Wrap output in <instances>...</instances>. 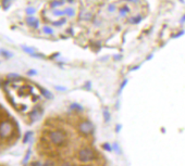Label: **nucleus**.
Returning <instances> with one entry per match:
<instances>
[{
  "label": "nucleus",
  "instance_id": "obj_1",
  "mask_svg": "<svg viewBox=\"0 0 185 166\" xmlns=\"http://www.w3.org/2000/svg\"><path fill=\"white\" fill-rule=\"evenodd\" d=\"M49 138H50V140H51L52 143H55V144H62L63 142H64V140H65V135L62 133V131L56 130V131H52V133H50Z\"/></svg>",
  "mask_w": 185,
  "mask_h": 166
},
{
  "label": "nucleus",
  "instance_id": "obj_2",
  "mask_svg": "<svg viewBox=\"0 0 185 166\" xmlns=\"http://www.w3.org/2000/svg\"><path fill=\"white\" fill-rule=\"evenodd\" d=\"M12 131H13V126L10 123L3 122L0 125V136L3 138H7L9 136H11Z\"/></svg>",
  "mask_w": 185,
  "mask_h": 166
},
{
  "label": "nucleus",
  "instance_id": "obj_3",
  "mask_svg": "<svg viewBox=\"0 0 185 166\" xmlns=\"http://www.w3.org/2000/svg\"><path fill=\"white\" fill-rule=\"evenodd\" d=\"M78 157H80V160L83 162L90 161V160L94 159V152H93L90 149H83V150H81L80 153H78Z\"/></svg>",
  "mask_w": 185,
  "mask_h": 166
},
{
  "label": "nucleus",
  "instance_id": "obj_4",
  "mask_svg": "<svg viewBox=\"0 0 185 166\" xmlns=\"http://www.w3.org/2000/svg\"><path fill=\"white\" fill-rule=\"evenodd\" d=\"M78 129H80L81 133L85 134V135H88V134L93 133V130H94V126H93V124H91L90 122L85 121V122L81 123L80 126H78Z\"/></svg>",
  "mask_w": 185,
  "mask_h": 166
},
{
  "label": "nucleus",
  "instance_id": "obj_5",
  "mask_svg": "<svg viewBox=\"0 0 185 166\" xmlns=\"http://www.w3.org/2000/svg\"><path fill=\"white\" fill-rule=\"evenodd\" d=\"M27 23H29V26H32V27H34V28H37L38 27V21L36 20V19H34V18H29L27 19Z\"/></svg>",
  "mask_w": 185,
  "mask_h": 166
},
{
  "label": "nucleus",
  "instance_id": "obj_6",
  "mask_svg": "<svg viewBox=\"0 0 185 166\" xmlns=\"http://www.w3.org/2000/svg\"><path fill=\"white\" fill-rule=\"evenodd\" d=\"M39 116H40V112L38 110H34L33 112L31 113V120L32 121H36V120H38L39 118Z\"/></svg>",
  "mask_w": 185,
  "mask_h": 166
},
{
  "label": "nucleus",
  "instance_id": "obj_7",
  "mask_svg": "<svg viewBox=\"0 0 185 166\" xmlns=\"http://www.w3.org/2000/svg\"><path fill=\"white\" fill-rule=\"evenodd\" d=\"M64 12H65V14H68L69 16H72L74 14V10L72 9V8H67V9L64 10Z\"/></svg>",
  "mask_w": 185,
  "mask_h": 166
},
{
  "label": "nucleus",
  "instance_id": "obj_8",
  "mask_svg": "<svg viewBox=\"0 0 185 166\" xmlns=\"http://www.w3.org/2000/svg\"><path fill=\"white\" fill-rule=\"evenodd\" d=\"M44 33L48 34V35H51V34H54V31H52V29L50 28V27L45 26V27H44Z\"/></svg>",
  "mask_w": 185,
  "mask_h": 166
},
{
  "label": "nucleus",
  "instance_id": "obj_9",
  "mask_svg": "<svg viewBox=\"0 0 185 166\" xmlns=\"http://www.w3.org/2000/svg\"><path fill=\"white\" fill-rule=\"evenodd\" d=\"M104 115H105V120H106V122H109V121H110L109 111H108V110H105V111H104Z\"/></svg>",
  "mask_w": 185,
  "mask_h": 166
},
{
  "label": "nucleus",
  "instance_id": "obj_10",
  "mask_svg": "<svg viewBox=\"0 0 185 166\" xmlns=\"http://www.w3.org/2000/svg\"><path fill=\"white\" fill-rule=\"evenodd\" d=\"M139 21H142L141 16H137V18L131 19V23H133V24H137V23H139Z\"/></svg>",
  "mask_w": 185,
  "mask_h": 166
},
{
  "label": "nucleus",
  "instance_id": "obj_11",
  "mask_svg": "<svg viewBox=\"0 0 185 166\" xmlns=\"http://www.w3.org/2000/svg\"><path fill=\"white\" fill-rule=\"evenodd\" d=\"M127 11H129V8H127V7H124V8H123V9H121L120 10V15L121 16H124L125 15V13H126V12Z\"/></svg>",
  "mask_w": 185,
  "mask_h": 166
},
{
  "label": "nucleus",
  "instance_id": "obj_12",
  "mask_svg": "<svg viewBox=\"0 0 185 166\" xmlns=\"http://www.w3.org/2000/svg\"><path fill=\"white\" fill-rule=\"evenodd\" d=\"M42 93H44V96H46V97H47L48 99H51V98H52V95H51L50 92H48L47 90H44V89H42Z\"/></svg>",
  "mask_w": 185,
  "mask_h": 166
},
{
  "label": "nucleus",
  "instance_id": "obj_13",
  "mask_svg": "<svg viewBox=\"0 0 185 166\" xmlns=\"http://www.w3.org/2000/svg\"><path fill=\"white\" fill-rule=\"evenodd\" d=\"M71 109H73V110H78V111H81V110H82V106L78 105V104H72V105H71Z\"/></svg>",
  "mask_w": 185,
  "mask_h": 166
},
{
  "label": "nucleus",
  "instance_id": "obj_14",
  "mask_svg": "<svg viewBox=\"0 0 185 166\" xmlns=\"http://www.w3.org/2000/svg\"><path fill=\"white\" fill-rule=\"evenodd\" d=\"M116 10V6L114 5H109L108 6V11L109 12H113Z\"/></svg>",
  "mask_w": 185,
  "mask_h": 166
},
{
  "label": "nucleus",
  "instance_id": "obj_15",
  "mask_svg": "<svg viewBox=\"0 0 185 166\" xmlns=\"http://www.w3.org/2000/svg\"><path fill=\"white\" fill-rule=\"evenodd\" d=\"M44 166H55V163L52 161H47L44 164Z\"/></svg>",
  "mask_w": 185,
  "mask_h": 166
},
{
  "label": "nucleus",
  "instance_id": "obj_16",
  "mask_svg": "<svg viewBox=\"0 0 185 166\" xmlns=\"http://www.w3.org/2000/svg\"><path fill=\"white\" fill-rule=\"evenodd\" d=\"M63 14H65L64 11H56V12H55V15H57V16L63 15Z\"/></svg>",
  "mask_w": 185,
  "mask_h": 166
},
{
  "label": "nucleus",
  "instance_id": "obj_17",
  "mask_svg": "<svg viewBox=\"0 0 185 166\" xmlns=\"http://www.w3.org/2000/svg\"><path fill=\"white\" fill-rule=\"evenodd\" d=\"M27 13L29 14H33L34 12H35V9H34V8H27Z\"/></svg>",
  "mask_w": 185,
  "mask_h": 166
},
{
  "label": "nucleus",
  "instance_id": "obj_18",
  "mask_svg": "<svg viewBox=\"0 0 185 166\" xmlns=\"http://www.w3.org/2000/svg\"><path fill=\"white\" fill-rule=\"evenodd\" d=\"M23 50L26 51V52H29V53H31V54H32V53H34L33 49H29V48H26V47H24V48H23Z\"/></svg>",
  "mask_w": 185,
  "mask_h": 166
},
{
  "label": "nucleus",
  "instance_id": "obj_19",
  "mask_svg": "<svg viewBox=\"0 0 185 166\" xmlns=\"http://www.w3.org/2000/svg\"><path fill=\"white\" fill-rule=\"evenodd\" d=\"M31 135H32L31 133H27L26 135H25V138H24V140H23V141H24V142H27V140H29V138L31 137Z\"/></svg>",
  "mask_w": 185,
  "mask_h": 166
},
{
  "label": "nucleus",
  "instance_id": "obj_20",
  "mask_svg": "<svg viewBox=\"0 0 185 166\" xmlns=\"http://www.w3.org/2000/svg\"><path fill=\"white\" fill-rule=\"evenodd\" d=\"M61 5H62V2H58V1H55V2L51 5V7L55 8V7H58V6H61Z\"/></svg>",
  "mask_w": 185,
  "mask_h": 166
},
{
  "label": "nucleus",
  "instance_id": "obj_21",
  "mask_svg": "<svg viewBox=\"0 0 185 166\" xmlns=\"http://www.w3.org/2000/svg\"><path fill=\"white\" fill-rule=\"evenodd\" d=\"M8 77H9V78H19L20 76H19L18 74H10V75L8 76Z\"/></svg>",
  "mask_w": 185,
  "mask_h": 166
},
{
  "label": "nucleus",
  "instance_id": "obj_22",
  "mask_svg": "<svg viewBox=\"0 0 185 166\" xmlns=\"http://www.w3.org/2000/svg\"><path fill=\"white\" fill-rule=\"evenodd\" d=\"M29 153H31V152H29H29H27V154H26V156H25V160H24V164H25V163H27V161H29Z\"/></svg>",
  "mask_w": 185,
  "mask_h": 166
},
{
  "label": "nucleus",
  "instance_id": "obj_23",
  "mask_svg": "<svg viewBox=\"0 0 185 166\" xmlns=\"http://www.w3.org/2000/svg\"><path fill=\"white\" fill-rule=\"evenodd\" d=\"M61 166H72V165L70 163H64V164H62Z\"/></svg>",
  "mask_w": 185,
  "mask_h": 166
},
{
  "label": "nucleus",
  "instance_id": "obj_24",
  "mask_svg": "<svg viewBox=\"0 0 185 166\" xmlns=\"http://www.w3.org/2000/svg\"><path fill=\"white\" fill-rule=\"evenodd\" d=\"M125 1H131V2H137L138 0H125Z\"/></svg>",
  "mask_w": 185,
  "mask_h": 166
},
{
  "label": "nucleus",
  "instance_id": "obj_25",
  "mask_svg": "<svg viewBox=\"0 0 185 166\" xmlns=\"http://www.w3.org/2000/svg\"><path fill=\"white\" fill-rule=\"evenodd\" d=\"M33 165H34V166H39V163H34Z\"/></svg>",
  "mask_w": 185,
  "mask_h": 166
},
{
  "label": "nucleus",
  "instance_id": "obj_26",
  "mask_svg": "<svg viewBox=\"0 0 185 166\" xmlns=\"http://www.w3.org/2000/svg\"><path fill=\"white\" fill-rule=\"evenodd\" d=\"M183 22H185V15L184 16H183V18H182V23Z\"/></svg>",
  "mask_w": 185,
  "mask_h": 166
}]
</instances>
